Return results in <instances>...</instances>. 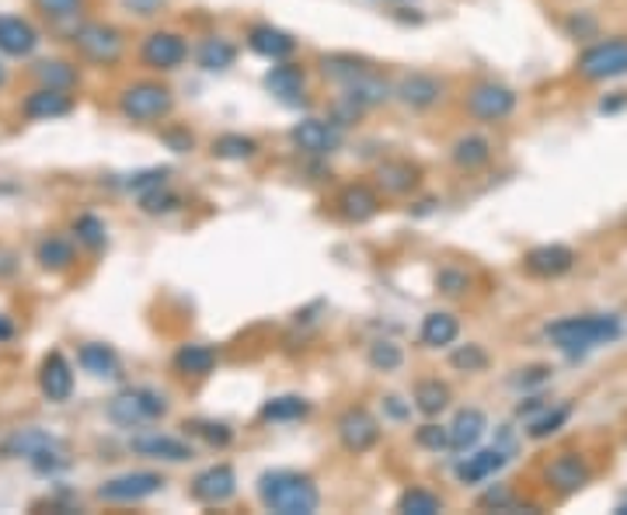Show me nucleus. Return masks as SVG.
<instances>
[{
    "instance_id": "obj_1",
    "label": "nucleus",
    "mask_w": 627,
    "mask_h": 515,
    "mask_svg": "<svg viewBox=\"0 0 627 515\" xmlns=\"http://www.w3.org/2000/svg\"><path fill=\"white\" fill-rule=\"evenodd\" d=\"M258 498L276 515H314L321 505V491L314 478L297 470H268L258 478Z\"/></svg>"
},
{
    "instance_id": "obj_2",
    "label": "nucleus",
    "mask_w": 627,
    "mask_h": 515,
    "mask_svg": "<svg viewBox=\"0 0 627 515\" xmlns=\"http://www.w3.org/2000/svg\"><path fill=\"white\" fill-rule=\"evenodd\" d=\"M551 345H557L568 355L589 352L599 345H610L620 339V321L610 318V313H589V318H565L548 328Z\"/></svg>"
},
{
    "instance_id": "obj_3",
    "label": "nucleus",
    "mask_w": 627,
    "mask_h": 515,
    "mask_svg": "<svg viewBox=\"0 0 627 515\" xmlns=\"http://www.w3.org/2000/svg\"><path fill=\"white\" fill-rule=\"evenodd\" d=\"M168 411V400L150 387H129L108 400V418L123 429H137L144 421H153Z\"/></svg>"
},
{
    "instance_id": "obj_4",
    "label": "nucleus",
    "mask_w": 627,
    "mask_h": 515,
    "mask_svg": "<svg viewBox=\"0 0 627 515\" xmlns=\"http://www.w3.org/2000/svg\"><path fill=\"white\" fill-rule=\"evenodd\" d=\"M174 98L164 84H132L123 92L119 98V108H123V116L132 119V122H153V119H164L168 111H171Z\"/></svg>"
},
{
    "instance_id": "obj_5",
    "label": "nucleus",
    "mask_w": 627,
    "mask_h": 515,
    "mask_svg": "<svg viewBox=\"0 0 627 515\" xmlns=\"http://www.w3.org/2000/svg\"><path fill=\"white\" fill-rule=\"evenodd\" d=\"M627 74V39L596 42L578 56V77L586 81H614Z\"/></svg>"
},
{
    "instance_id": "obj_6",
    "label": "nucleus",
    "mask_w": 627,
    "mask_h": 515,
    "mask_svg": "<svg viewBox=\"0 0 627 515\" xmlns=\"http://www.w3.org/2000/svg\"><path fill=\"white\" fill-rule=\"evenodd\" d=\"M467 111L475 119H481V122H502V119L512 116V111H517V92L506 87V84L485 81L467 95Z\"/></svg>"
},
{
    "instance_id": "obj_7",
    "label": "nucleus",
    "mask_w": 627,
    "mask_h": 515,
    "mask_svg": "<svg viewBox=\"0 0 627 515\" xmlns=\"http://www.w3.org/2000/svg\"><path fill=\"white\" fill-rule=\"evenodd\" d=\"M164 487V478L153 474V470H132V474L111 478L98 487L102 502H144Z\"/></svg>"
},
{
    "instance_id": "obj_8",
    "label": "nucleus",
    "mask_w": 627,
    "mask_h": 515,
    "mask_svg": "<svg viewBox=\"0 0 627 515\" xmlns=\"http://www.w3.org/2000/svg\"><path fill=\"white\" fill-rule=\"evenodd\" d=\"M74 42H77V50L92 60V63H116L123 56V35L111 29V25H81L74 32Z\"/></svg>"
},
{
    "instance_id": "obj_9",
    "label": "nucleus",
    "mask_w": 627,
    "mask_h": 515,
    "mask_svg": "<svg viewBox=\"0 0 627 515\" xmlns=\"http://www.w3.org/2000/svg\"><path fill=\"white\" fill-rule=\"evenodd\" d=\"M289 140H294L297 150H304V153L325 157V153H334L342 147V129L334 122H325V119H304L289 129Z\"/></svg>"
},
{
    "instance_id": "obj_10",
    "label": "nucleus",
    "mask_w": 627,
    "mask_h": 515,
    "mask_svg": "<svg viewBox=\"0 0 627 515\" xmlns=\"http://www.w3.org/2000/svg\"><path fill=\"white\" fill-rule=\"evenodd\" d=\"M234 491H237V474L231 463H213L192 481V498L203 505H223L227 498H234Z\"/></svg>"
},
{
    "instance_id": "obj_11",
    "label": "nucleus",
    "mask_w": 627,
    "mask_h": 515,
    "mask_svg": "<svg viewBox=\"0 0 627 515\" xmlns=\"http://www.w3.org/2000/svg\"><path fill=\"white\" fill-rule=\"evenodd\" d=\"M185 56H189L185 39L174 32H150L140 50V60L150 66V71H174V66L185 63Z\"/></svg>"
},
{
    "instance_id": "obj_12",
    "label": "nucleus",
    "mask_w": 627,
    "mask_h": 515,
    "mask_svg": "<svg viewBox=\"0 0 627 515\" xmlns=\"http://www.w3.org/2000/svg\"><path fill=\"white\" fill-rule=\"evenodd\" d=\"M339 439L349 453H366L380 439V421L366 408H349L339 418Z\"/></svg>"
},
{
    "instance_id": "obj_13",
    "label": "nucleus",
    "mask_w": 627,
    "mask_h": 515,
    "mask_svg": "<svg viewBox=\"0 0 627 515\" xmlns=\"http://www.w3.org/2000/svg\"><path fill=\"white\" fill-rule=\"evenodd\" d=\"M523 265H527V272L536 276V279H557V276L572 272L575 251L568 248V244H541V248L527 251Z\"/></svg>"
},
{
    "instance_id": "obj_14",
    "label": "nucleus",
    "mask_w": 627,
    "mask_h": 515,
    "mask_svg": "<svg viewBox=\"0 0 627 515\" xmlns=\"http://www.w3.org/2000/svg\"><path fill=\"white\" fill-rule=\"evenodd\" d=\"M39 390L46 394L53 405H63L74 394V369L63 360V352H50L39 366Z\"/></svg>"
},
{
    "instance_id": "obj_15",
    "label": "nucleus",
    "mask_w": 627,
    "mask_h": 515,
    "mask_svg": "<svg viewBox=\"0 0 627 515\" xmlns=\"http://www.w3.org/2000/svg\"><path fill=\"white\" fill-rule=\"evenodd\" d=\"M53 450H63V442L50 432L42 429H18L14 436L4 439V446H0V453L11 457V460H39L42 453H53Z\"/></svg>"
},
{
    "instance_id": "obj_16",
    "label": "nucleus",
    "mask_w": 627,
    "mask_h": 515,
    "mask_svg": "<svg viewBox=\"0 0 627 515\" xmlns=\"http://www.w3.org/2000/svg\"><path fill=\"white\" fill-rule=\"evenodd\" d=\"M132 453L137 457H147V460H164V463H185L192 460V446L174 439V436H161V432H150V436H137L129 442Z\"/></svg>"
},
{
    "instance_id": "obj_17",
    "label": "nucleus",
    "mask_w": 627,
    "mask_h": 515,
    "mask_svg": "<svg viewBox=\"0 0 627 515\" xmlns=\"http://www.w3.org/2000/svg\"><path fill=\"white\" fill-rule=\"evenodd\" d=\"M548 484L562 491V495H575V491H582V487L589 484V466H586V460L575 457V453L554 457L551 466H548Z\"/></svg>"
},
{
    "instance_id": "obj_18",
    "label": "nucleus",
    "mask_w": 627,
    "mask_h": 515,
    "mask_svg": "<svg viewBox=\"0 0 627 515\" xmlns=\"http://www.w3.org/2000/svg\"><path fill=\"white\" fill-rule=\"evenodd\" d=\"M39 46V32L29 25L25 18L0 14V53L8 56H29Z\"/></svg>"
},
{
    "instance_id": "obj_19",
    "label": "nucleus",
    "mask_w": 627,
    "mask_h": 515,
    "mask_svg": "<svg viewBox=\"0 0 627 515\" xmlns=\"http://www.w3.org/2000/svg\"><path fill=\"white\" fill-rule=\"evenodd\" d=\"M248 50L265 56V60H286L297 50V39L283 29H276V25H255L248 32Z\"/></svg>"
},
{
    "instance_id": "obj_20",
    "label": "nucleus",
    "mask_w": 627,
    "mask_h": 515,
    "mask_svg": "<svg viewBox=\"0 0 627 515\" xmlns=\"http://www.w3.org/2000/svg\"><path fill=\"white\" fill-rule=\"evenodd\" d=\"M394 95L408 108H433L443 98V84L429 74H408V77H401Z\"/></svg>"
},
{
    "instance_id": "obj_21",
    "label": "nucleus",
    "mask_w": 627,
    "mask_h": 515,
    "mask_svg": "<svg viewBox=\"0 0 627 515\" xmlns=\"http://www.w3.org/2000/svg\"><path fill=\"white\" fill-rule=\"evenodd\" d=\"M509 463V450L506 446H491V450H481L475 457H467L460 466H457V478L464 484H478V481H488L491 474H499V470Z\"/></svg>"
},
{
    "instance_id": "obj_22",
    "label": "nucleus",
    "mask_w": 627,
    "mask_h": 515,
    "mask_svg": "<svg viewBox=\"0 0 627 515\" xmlns=\"http://www.w3.org/2000/svg\"><path fill=\"white\" fill-rule=\"evenodd\" d=\"M74 111V98L66 92H56V87H39L25 98V116L29 119H63Z\"/></svg>"
},
{
    "instance_id": "obj_23",
    "label": "nucleus",
    "mask_w": 627,
    "mask_h": 515,
    "mask_svg": "<svg viewBox=\"0 0 627 515\" xmlns=\"http://www.w3.org/2000/svg\"><path fill=\"white\" fill-rule=\"evenodd\" d=\"M334 206H339V213L352 223H366L380 213V199L373 189L366 185H349L339 192V199H334Z\"/></svg>"
},
{
    "instance_id": "obj_24",
    "label": "nucleus",
    "mask_w": 627,
    "mask_h": 515,
    "mask_svg": "<svg viewBox=\"0 0 627 515\" xmlns=\"http://www.w3.org/2000/svg\"><path fill=\"white\" fill-rule=\"evenodd\" d=\"M418 178L422 171L412 161H384L376 168V182L387 195H408L412 189H418Z\"/></svg>"
},
{
    "instance_id": "obj_25",
    "label": "nucleus",
    "mask_w": 627,
    "mask_h": 515,
    "mask_svg": "<svg viewBox=\"0 0 627 515\" xmlns=\"http://www.w3.org/2000/svg\"><path fill=\"white\" fill-rule=\"evenodd\" d=\"M485 429H488V421H485V415H481L478 408L457 411V418H454V425H450V450H457V453L475 450L478 439L485 436Z\"/></svg>"
},
{
    "instance_id": "obj_26",
    "label": "nucleus",
    "mask_w": 627,
    "mask_h": 515,
    "mask_svg": "<svg viewBox=\"0 0 627 515\" xmlns=\"http://www.w3.org/2000/svg\"><path fill=\"white\" fill-rule=\"evenodd\" d=\"M265 92L283 101H297L304 95V71L294 63H279L265 74Z\"/></svg>"
},
{
    "instance_id": "obj_27",
    "label": "nucleus",
    "mask_w": 627,
    "mask_h": 515,
    "mask_svg": "<svg viewBox=\"0 0 627 515\" xmlns=\"http://www.w3.org/2000/svg\"><path fill=\"white\" fill-rule=\"evenodd\" d=\"M457 334H460V321L454 318V313L436 310V313H429V318L422 321L418 339H422V345H429V348H443V345H454Z\"/></svg>"
},
{
    "instance_id": "obj_28",
    "label": "nucleus",
    "mask_w": 627,
    "mask_h": 515,
    "mask_svg": "<svg viewBox=\"0 0 627 515\" xmlns=\"http://www.w3.org/2000/svg\"><path fill=\"white\" fill-rule=\"evenodd\" d=\"M77 360H81L84 373H92L98 379H116L119 376V355L111 352L108 345H84Z\"/></svg>"
},
{
    "instance_id": "obj_29",
    "label": "nucleus",
    "mask_w": 627,
    "mask_h": 515,
    "mask_svg": "<svg viewBox=\"0 0 627 515\" xmlns=\"http://www.w3.org/2000/svg\"><path fill=\"white\" fill-rule=\"evenodd\" d=\"M216 366V352L210 345H182L174 352V369L185 376H206Z\"/></svg>"
},
{
    "instance_id": "obj_30",
    "label": "nucleus",
    "mask_w": 627,
    "mask_h": 515,
    "mask_svg": "<svg viewBox=\"0 0 627 515\" xmlns=\"http://www.w3.org/2000/svg\"><path fill=\"white\" fill-rule=\"evenodd\" d=\"M35 261H39L42 268H50V272H63V268H71V265H74V244H71V240H63V237H46V240H39Z\"/></svg>"
},
{
    "instance_id": "obj_31",
    "label": "nucleus",
    "mask_w": 627,
    "mask_h": 515,
    "mask_svg": "<svg viewBox=\"0 0 627 515\" xmlns=\"http://www.w3.org/2000/svg\"><path fill=\"white\" fill-rule=\"evenodd\" d=\"M454 164L464 168V171H475V168H485L491 161V143L485 137H460L454 143Z\"/></svg>"
},
{
    "instance_id": "obj_32",
    "label": "nucleus",
    "mask_w": 627,
    "mask_h": 515,
    "mask_svg": "<svg viewBox=\"0 0 627 515\" xmlns=\"http://www.w3.org/2000/svg\"><path fill=\"white\" fill-rule=\"evenodd\" d=\"M446 405H450V387L443 384V379H418L415 384V408L422 415H439Z\"/></svg>"
},
{
    "instance_id": "obj_33",
    "label": "nucleus",
    "mask_w": 627,
    "mask_h": 515,
    "mask_svg": "<svg viewBox=\"0 0 627 515\" xmlns=\"http://www.w3.org/2000/svg\"><path fill=\"white\" fill-rule=\"evenodd\" d=\"M258 153V143L252 137H241V132H223L213 140V157L220 161H252Z\"/></svg>"
},
{
    "instance_id": "obj_34",
    "label": "nucleus",
    "mask_w": 627,
    "mask_h": 515,
    "mask_svg": "<svg viewBox=\"0 0 627 515\" xmlns=\"http://www.w3.org/2000/svg\"><path fill=\"white\" fill-rule=\"evenodd\" d=\"M237 60V50L231 46L227 39H206L203 46H199V66L203 71H227V66H234Z\"/></svg>"
},
{
    "instance_id": "obj_35",
    "label": "nucleus",
    "mask_w": 627,
    "mask_h": 515,
    "mask_svg": "<svg viewBox=\"0 0 627 515\" xmlns=\"http://www.w3.org/2000/svg\"><path fill=\"white\" fill-rule=\"evenodd\" d=\"M35 77L42 81V87H56V92H71L77 84V71L63 60H42L35 66Z\"/></svg>"
},
{
    "instance_id": "obj_36",
    "label": "nucleus",
    "mask_w": 627,
    "mask_h": 515,
    "mask_svg": "<svg viewBox=\"0 0 627 515\" xmlns=\"http://www.w3.org/2000/svg\"><path fill=\"white\" fill-rule=\"evenodd\" d=\"M397 512H405V515H439L443 512V498L433 495V491H425V487H412V491H405V495H401Z\"/></svg>"
},
{
    "instance_id": "obj_37",
    "label": "nucleus",
    "mask_w": 627,
    "mask_h": 515,
    "mask_svg": "<svg viewBox=\"0 0 627 515\" xmlns=\"http://www.w3.org/2000/svg\"><path fill=\"white\" fill-rule=\"evenodd\" d=\"M310 411V405L304 397H276V400H268V405L262 408V418H268V421H297V418H304Z\"/></svg>"
},
{
    "instance_id": "obj_38",
    "label": "nucleus",
    "mask_w": 627,
    "mask_h": 515,
    "mask_svg": "<svg viewBox=\"0 0 627 515\" xmlns=\"http://www.w3.org/2000/svg\"><path fill=\"white\" fill-rule=\"evenodd\" d=\"M366 363L376 373H394L401 363H405V352H401V345H394V342H373L366 352Z\"/></svg>"
},
{
    "instance_id": "obj_39",
    "label": "nucleus",
    "mask_w": 627,
    "mask_h": 515,
    "mask_svg": "<svg viewBox=\"0 0 627 515\" xmlns=\"http://www.w3.org/2000/svg\"><path fill=\"white\" fill-rule=\"evenodd\" d=\"M74 234H77V240L84 244V248L98 251L102 244H105V223L95 213H84V216L74 219Z\"/></svg>"
},
{
    "instance_id": "obj_40",
    "label": "nucleus",
    "mask_w": 627,
    "mask_h": 515,
    "mask_svg": "<svg viewBox=\"0 0 627 515\" xmlns=\"http://www.w3.org/2000/svg\"><path fill=\"white\" fill-rule=\"evenodd\" d=\"M488 352L481 345H460L454 355H450V366L460 369V373H485L488 369Z\"/></svg>"
},
{
    "instance_id": "obj_41",
    "label": "nucleus",
    "mask_w": 627,
    "mask_h": 515,
    "mask_svg": "<svg viewBox=\"0 0 627 515\" xmlns=\"http://www.w3.org/2000/svg\"><path fill=\"white\" fill-rule=\"evenodd\" d=\"M572 418V408L568 405H562V408H554V411H548L544 418H536L533 425H530V439H548V436H554L557 429H562V425Z\"/></svg>"
},
{
    "instance_id": "obj_42",
    "label": "nucleus",
    "mask_w": 627,
    "mask_h": 515,
    "mask_svg": "<svg viewBox=\"0 0 627 515\" xmlns=\"http://www.w3.org/2000/svg\"><path fill=\"white\" fill-rule=\"evenodd\" d=\"M140 206L150 216H161V213H174L178 206H182V199L171 195V192H161V189H150V192L140 195Z\"/></svg>"
},
{
    "instance_id": "obj_43",
    "label": "nucleus",
    "mask_w": 627,
    "mask_h": 515,
    "mask_svg": "<svg viewBox=\"0 0 627 515\" xmlns=\"http://www.w3.org/2000/svg\"><path fill=\"white\" fill-rule=\"evenodd\" d=\"M415 439H418V446L422 450H446V446H450V429H446V425H436V421H429V425H422V429L415 432Z\"/></svg>"
},
{
    "instance_id": "obj_44",
    "label": "nucleus",
    "mask_w": 627,
    "mask_h": 515,
    "mask_svg": "<svg viewBox=\"0 0 627 515\" xmlns=\"http://www.w3.org/2000/svg\"><path fill=\"white\" fill-rule=\"evenodd\" d=\"M436 286L446 297H460L470 289V279H467V272H460V268H443V272L436 276Z\"/></svg>"
},
{
    "instance_id": "obj_45",
    "label": "nucleus",
    "mask_w": 627,
    "mask_h": 515,
    "mask_svg": "<svg viewBox=\"0 0 627 515\" xmlns=\"http://www.w3.org/2000/svg\"><path fill=\"white\" fill-rule=\"evenodd\" d=\"M35 4L50 21H71L81 11L84 0H35Z\"/></svg>"
},
{
    "instance_id": "obj_46",
    "label": "nucleus",
    "mask_w": 627,
    "mask_h": 515,
    "mask_svg": "<svg viewBox=\"0 0 627 515\" xmlns=\"http://www.w3.org/2000/svg\"><path fill=\"white\" fill-rule=\"evenodd\" d=\"M164 178H168V171H164V168H150V171L132 174L129 182H126V189H132V192H144V189H161V185H164Z\"/></svg>"
},
{
    "instance_id": "obj_47",
    "label": "nucleus",
    "mask_w": 627,
    "mask_h": 515,
    "mask_svg": "<svg viewBox=\"0 0 627 515\" xmlns=\"http://www.w3.org/2000/svg\"><path fill=\"white\" fill-rule=\"evenodd\" d=\"M192 429L203 436L210 446H227L231 442V429H227V425H220V421H199V425H192Z\"/></svg>"
},
{
    "instance_id": "obj_48",
    "label": "nucleus",
    "mask_w": 627,
    "mask_h": 515,
    "mask_svg": "<svg viewBox=\"0 0 627 515\" xmlns=\"http://www.w3.org/2000/svg\"><path fill=\"white\" fill-rule=\"evenodd\" d=\"M126 4H129L132 11H137V14H153L157 8L164 4V0H126Z\"/></svg>"
},
{
    "instance_id": "obj_49",
    "label": "nucleus",
    "mask_w": 627,
    "mask_h": 515,
    "mask_svg": "<svg viewBox=\"0 0 627 515\" xmlns=\"http://www.w3.org/2000/svg\"><path fill=\"white\" fill-rule=\"evenodd\" d=\"M384 408L391 411V418H408V415H412L408 405H401V397H387V400H384Z\"/></svg>"
},
{
    "instance_id": "obj_50",
    "label": "nucleus",
    "mask_w": 627,
    "mask_h": 515,
    "mask_svg": "<svg viewBox=\"0 0 627 515\" xmlns=\"http://www.w3.org/2000/svg\"><path fill=\"white\" fill-rule=\"evenodd\" d=\"M11 334H14V324H11L8 318H0V342H8Z\"/></svg>"
},
{
    "instance_id": "obj_51",
    "label": "nucleus",
    "mask_w": 627,
    "mask_h": 515,
    "mask_svg": "<svg viewBox=\"0 0 627 515\" xmlns=\"http://www.w3.org/2000/svg\"><path fill=\"white\" fill-rule=\"evenodd\" d=\"M617 515H627V502H624V505H617Z\"/></svg>"
},
{
    "instance_id": "obj_52",
    "label": "nucleus",
    "mask_w": 627,
    "mask_h": 515,
    "mask_svg": "<svg viewBox=\"0 0 627 515\" xmlns=\"http://www.w3.org/2000/svg\"><path fill=\"white\" fill-rule=\"evenodd\" d=\"M0 84H4V66H0Z\"/></svg>"
}]
</instances>
